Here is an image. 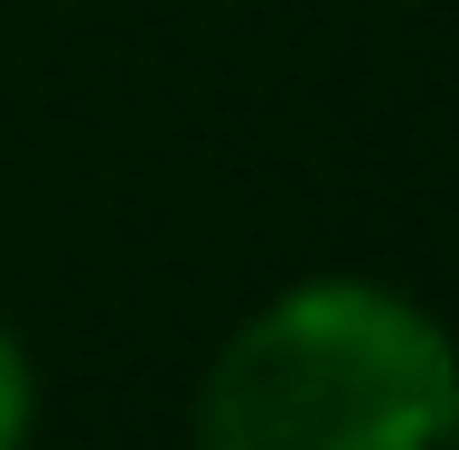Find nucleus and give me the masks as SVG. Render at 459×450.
Listing matches in <instances>:
<instances>
[{"label":"nucleus","instance_id":"f257e3e1","mask_svg":"<svg viewBox=\"0 0 459 450\" xmlns=\"http://www.w3.org/2000/svg\"><path fill=\"white\" fill-rule=\"evenodd\" d=\"M197 450H450L459 357L412 291L375 273H309L206 357Z\"/></svg>","mask_w":459,"mask_h":450},{"label":"nucleus","instance_id":"f03ea898","mask_svg":"<svg viewBox=\"0 0 459 450\" xmlns=\"http://www.w3.org/2000/svg\"><path fill=\"white\" fill-rule=\"evenodd\" d=\"M29 432H38V366L19 329L0 319V450H29Z\"/></svg>","mask_w":459,"mask_h":450}]
</instances>
